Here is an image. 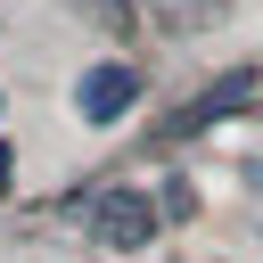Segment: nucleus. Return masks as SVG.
<instances>
[{
  "instance_id": "1",
  "label": "nucleus",
  "mask_w": 263,
  "mask_h": 263,
  "mask_svg": "<svg viewBox=\"0 0 263 263\" xmlns=\"http://www.w3.org/2000/svg\"><path fill=\"white\" fill-rule=\"evenodd\" d=\"M90 238L115 247V255H140V247L156 238V205H148L140 189H99V197H90Z\"/></svg>"
},
{
  "instance_id": "2",
  "label": "nucleus",
  "mask_w": 263,
  "mask_h": 263,
  "mask_svg": "<svg viewBox=\"0 0 263 263\" xmlns=\"http://www.w3.org/2000/svg\"><path fill=\"white\" fill-rule=\"evenodd\" d=\"M132 107H140V74L115 66V58L74 82V115H82V123H115V115H132Z\"/></svg>"
},
{
  "instance_id": "3",
  "label": "nucleus",
  "mask_w": 263,
  "mask_h": 263,
  "mask_svg": "<svg viewBox=\"0 0 263 263\" xmlns=\"http://www.w3.org/2000/svg\"><path fill=\"white\" fill-rule=\"evenodd\" d=\"M247 90H255V74H230V82H214V90H205V99L189 107V123H205V115H222V107H238Z\"/></svg>"
}]
</instances>
